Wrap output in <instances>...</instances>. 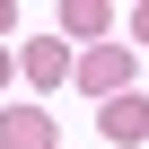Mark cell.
<instances>
[{"instance_id": "8", "label": "cell", "mask_w": 149, "mask_h": 149, "mask_svg": "<svg viewBox=\"0 0 149 149\" xmlns=\"http://www.w3.org/2000/svg\"><path fill=\"white\" fill-rule=\"evenodd\" d=\"M0 79H9V53H0Z\"/></svg>"}, {"instance_id": "3", "label": "cell", "mask_w": 149, "mask_h": 149, "mask_svg": "<svg viewBox=\"0 0 149 149\" xmlns=\"http://www.w3.org/2000/svg\"><path fill=\"white\" fill-rule=\"evenodd\" d=\"M97 123H105V140H149V97L132 88V97H114Z\"/></svg>"}, {"instance_id": "1", "label": "cell", "mask_w": 149, "mask_h": 149, "mask_svg": "<svg viewBox=\"0 0 149 149\" xmlns=\"http://www.w3.org/2000/svg\"><path fill=\"white\" fill-rule=\"evenodd\" d=\"M70 79H79L97 105L132 97V44H97V53H79V61H70Z\"/></svg>"}, {"instance_id": "5", "label": "cell", "mask_w": 149, "mask_h": 149, "mask_svg": "<svg viewBox=\"0 0 149 149\" xmlns=\"http://www.w3.org/2000/svg\"><path fill=\"white\" fill-rule=\"evenodd\" d=\"M61 26H70V35H105V26H114V9H105V0H70Z\"/></svg>"}, {"instance_id": "6", "label": "cell", "mask_w": 149, "mask_h": 149, "mask_svg": "<svg viewBox=\"0 0 149 149\" xmlns=\"http://www.w3.org/2000/svg\"><path fill=\"white\" fill-rule=\"evenodd\" d=\"M132 35H140V44H149V9H132Z\"/></svg>"}, {"instance_id": "4", "label": "cell", "mask_w": 149, "mask_h": 149, "mask_svg": "<svg viewBox=\"0 0 149 149\" xmlns=\"http://www.w3.org/2000/svg\"><path fill=\"white\" fill-rule=\"evenodd\" d=\"M18 70H26L35 88H61V79H70V53H61V44H26V53H18Z\"/></svg>"}, {"instance_id": "7", "label": "cell", "mask_w": 149, "mask_h": 149, "mask_svg": "<svg viewBox=\"0 0 149 149\" xmlns=\"http://www.w3.org/2000/svg\"><path fill=\"white\" fill-rule=\"evenodd\" d=\"M9 26H18V9H9V0H0V35H9Z\"/></svg>"}, {"instance_id": "2", "label": "cell", "mask_w": 149, "mask_h": 149, "mask_svg": "<svg viewBox=\"0 0 149 149\" xmlns=\"http://www.w3.org/2000/svg\"><path fill=\"white\" fill-rule=\"evenodd\" d=\"M0 149H53V114H35V105L0 114Z\"/></svg>"}]
</instances>
